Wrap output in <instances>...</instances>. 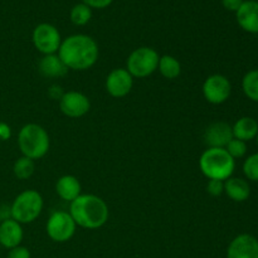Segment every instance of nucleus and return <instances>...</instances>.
Here are the masks:
<instances>
[{
  "label": "nucleus",
  "instance_id": "9",
  "mask_svg": "<svg viewBox=\"0 0 258 258\" xmlns=\"http://www.w3.org/2000/svg\"><path fill=\"white\" fill-rule=\"evenodd\" d=\"M232 85L228 78L223 75H212L204 81V98L212 105H222L229 98Z\"/></svg>",
  "mask_w": 258,
  "mask_h": 258
},
{
  "label": "nucleus",
  "instance_id": "27",
  "mask_svg": "<svg viewBox=\"0 0 258 258\" xmlns=\"http://www.w3.org/2000/svg\"><path fill=\"white\" fill-rule=\"evenodd\" d=\"M8 258H30V252L27 247L18 246L9 249Z\"/></svg>",
  "mask_w": 258,
  "mask_h": 258
},
{
  "label": "nucleus",
  "instance_id": "25",
  "mask_svg": "<svg viewBox=\"0 0 258 258\" xmlns=\"http://www.w3.org/2000/svg\"><path fill=\"white\" fill-rule=\"evenodd\" d=\"M227 153L232 156L233 159H241L246 155L247 153V145L244 141L238 140V139H232L228 143V145L224 148Z\"/></svg>",
  "mask_w": 258,
  "mask_h": 258
},
{
  "label": "nucleus",
  "instance_id": "24",
  "mask_svg": "<svg viewBox=\"0 0 258 258\" xmlns=\"http://www.w3.org/2000/svg\"><path fill=\"white\" fill-rule=\"evenodd\" d=\"M243 173L248 180L258 181V153L252 154L244 160Z\"/></svg>",
  "mask_w": 258,
  "mask_h": 258
},
{
  "label": "nucleus",
  "instance_id": "2",
  "mask_svg": "<svg viewBox=\"0 0 258 258\" xmlns=\"http://www.w3.org/2000/svg\"><path fill=\"white\" fill-rule=\"evenodd\" d=\"M77 226L86 229H97L108 221V207L102 198L93 194H81L71 202L70 212Z\"/></svg>",
  "mask_w": 258,
  "mask_h": 258
},
{
  "label": "nucleus",
  "instance_id": "3",
  "mask_svg": "<svg viewBox=\"0 0 258 258\" xmlns=\"http://www.w3.org/2000/svg\"><path fill=\"white\" fill-rule=\"evenodd\" d=\"M199 168L208 179L224 181L233 174L236 161L224 148H208L199 159Z\"/></svg>",
  "mask_w": 258,
  "mask_h": 258
},
{
  "label": "nucleus",
  "instance_id": "18",
  "mask_svg": "<svg viewBox=\"0 0 258 258\" xmlns=\"http://www.w3.org/2000/svg\"><path fill=\"white\" fill-rule=\"evenodd\" d=\"M224 193L233 202L241 203V202L247 201L249 198L251 186H249L248 181L244 180V179L231 176L227 180H224Z\"/></svg>",
  "mask_w": 258,
  "mask_h": 258
},
{
  "label": "nucleus",
  "instance_id": "1",
  "mask_svg": "<svg viewBox=\"0 0 258 258\" xmlns=\"http://www.w3.org/2000/svg\"><path fill=\"white\" fill-rule=\"evenodd\" d=\"M58 55L68 70L86 71L98 59V45L86 34H73L60 43Z\"/></svg>",
  "mask_w": 258,
  "mask_h": 258
},
{
  "label": "nucleus",
  "instance_id": "13",
  "mask_svg": "<svg viewBox=\"0 0 258 258\" xmlns=\"http://www.w3.org/2000/svg\"><path fill=\"white\" fill-rule=\"evenodd\" d=\"M232 139V126L224 121L212 122L204 131V141L208 148H226Z\"/></svg>",
  "mask_w": 258,
  "mask_h": 258
},
{
  "label": "nucleus",
  "instance_id": "16",
  "mask_svg": "<svg viewBox=\"0 0 258 258\" xmlns=\"http://www.w3.org/2000/svg\"><path fill=\"white\" fill-rule=\"evenodd\" d=\"M38 70L47 78H60L68 72V68L58 54L43 55L38 63Z\"/></svg>",
  "mask_w": 258,
  "mask_h": 258
},
{
  "label": "nucleus",
  "instance_id": "23",
  "mask_svg": "<svg viewBox=\"0 0 258 258\" xmlns=\"http://www.w3.org/2000/svg\"><path fill=\"white\" fill-rule=\"evenodd\" d=\"M71 22L75 25H78V27H82V25H86L92 18V9L90 7H87L83 3H80V4H76L75 7L71 9L70 13Z\"/></svg>",
  "mask_w": 258,
  "mask_h": 258
},
{
  "label": "nucleus",
  "instance_id": "29",
  "mask_svg": "<svg viewBox=\"0 0 258 258\" xmlns=\"http://www.w3.org/2000/svg\"><path fill=\"white\" fill-rule=\"evenodd\" d=\"M243 2L244 0H222V5L224 7V9L236 13L243 4Z\"/></svg>",
  "mask_w": 258,
  "mask_h": 258
},
{
  "label": "nucleus",
  "instance_id": "33",
  "mask_svg": "<svg viewBox=\"0 0 258 258\" xmlns=\"http://www.w3.org/2000/svg\"><path fill=\"white\" fill-rule=\"evenodd\" d=\"M257 2H258V0H257Z\"/></svg>",
  "mask_w": 258,
  "mask_h": 258
},
{
  "label": "nucleus",
  "instance_id": "11",
  "mask_svg": "<svg viewBox=\"0 0 258 258\" xmlns=\"http://www.w3.org/2000/svg\"><path fill=\"white\" fill-rule=\"evenodd\" d=\"M133 76L126 68H116L108 73L106 78V90L112 97L121 98L131 92L134 86Z\"/></svg>",
  "mask_w": 258,
  "mask_h": 258
},
{
  "label": "nucleus",
  "instance_id": "6",
  "mask_svg": "<svg viewBox=\"0 0 258 258\" xmlns=\"http://www.w3.org/2000/svg\"><path fill=\"white\" fill-rule=\"evenodd\" d=\"M159 59L160 57L155 49L150 47H140L128 55L126 70L133 77H149L158 70Z\"/></svg>",
  "mask_w": 258,
  "mask_h": 258
},
{
  "label": "nucleus",
  "instance_id": "32",
  "mask_svg": "<svg viewBox=\"0 0 258 258\" xmlns=\"http://www.w3.org/2000/svg\"><path fill=\"white\" fill-rule=\"evenodd\" d=\"M256 141H257V145H258V133H257V135H256Z\"/></svg>",
  "mask_w": 258,
  "mask_h": 258
},
{
  "label": "nucleus",
  "instance_id": "7",
  "mask_svg": "<svg viewBox=\"0 0 258 258\" xmlns=\"http://www.w3.org/2000/svg\"><path fill=\"white\" fill-rule=\"evenodd\" d=\"M76 227L77 224L68 212H53L47 222V234L52 241L64 243L75 236Z\"/></svg>",
  "mask_w": 258,
  "mask_h": 258
},
{
  "label": "nucleus",
  "instance_id": "26",
  "mask_svg": "<svg viewBox=\"0 0 258 258\" xmlns=\"http://www.w3.org/2000/svg\"><path fill=\"white\" fill-rule=\"evenodd\" d=\"M207 191L212 197H219L224 193V181L217 179H209L207 184Z\"/></svg>",
  "mask_w": 258,
  "mask_h": 258
},
{
  "label": "nucleus",
  "instance_id": "19",
  "mask_svg": "<svg viewBox=\"0 0 258 258\" xmlns=\"http://www.w3.org/2000/svg\"><path fill=\"white\" fill-rule=\"evenodd\" d=\"M232 131H233V138L238 139V140L251 141L256 139L258 133V122L253 117L249 116H244L239 120L236 121L233 126H232Z\"/></svg>",
  "mask_w": 258,
  "mask_h": 258
},
{
  "label": "nucleus",
  "instance_id": "28",
  "mask_svg": "<svg viewBox=\"0 0 258 258\" xmlns=\"http://www.w3.org/2000/svg\"><path fill=\"white\" fill-rule=\"evenodd\" d=\"M113 0H82L83 4L90 7L91 9H105L112 4Z\"/></svg>",
  "mask_w": 258,
  "mask_h": 258
},
{
  "label": "nucleus",
  "instance_id": "8",
  "mask_svg": "<svg viewBox=\"0 0 258 258\" xmlns=\"http://www.w3.org/2000/svg\"><path fill=\"white\" fill-rule=\"evenodd\" d=\"M32 39L34 47L43 55L55 54L59 50L60 43H62L59 30L54 25L48 24V23H42L34 28Z\"/></svg>",
  "mask_w": 258,
  "mask_h": 258
},
{
  "label": "nucleus",
  "instance_id": "21",
  "mask_svg": "<svg viewBox=\"0 0 258 258\" xmlns=\"http://www.w3.org/2000/svg\"><path fill=\"white\" fill-rule=\"evenodd\" d=\"M242 90L249 100L258 102V70H252L244 75L242 80Z\"/></svg>",
  "mask_w": 258,
  "mask_h": 258
},
{
  "label": "nucleus",
  "instance_id": "17",
  "mask_svg": "<svg viewBox=\"0 0 258 258\" xmlns=\"http://www.w3.org/2000/svg\"><path fill=\"white\" fill-rule=\"evenodd\" d=\"M81 190H82V186H81L80 180L73 175L60 176L55 184V191L58 197L62 201L70 202V203L81 196Z\"/></svg>",
  "mask_w": 258,
  "mask_h": 258
},
{
  "label": "nucleus",
  "instance_id": "20",
  "mask_svg": "<svg viewBox=\"0 0 258 258\" xmlns=\"http://www.w3.org/2000/svg\"><path fill=\"white\" fill-rule=\"evenodd\" d=\"M158 70L161 73V76L165 77L166 80H175L180 75L181 66L180 62L175 57L165 54L163 57H160V59H159Z\"/></svg>",
  "mask_w": 258,
  "mask_h": 258
},
{
  "label": "nucleus",
  "instance_id": "14",
  "mask_svg": "<svg viewBox=\"0 0 258 258\" xmlns=\"http://www.w3.org/2000/svg\"><path fill=\"white\" fill-rule=\"evenodd\" d=\"M237 23L247 33L258 34V2L246 0L236 12Z\"/></svg>",
  "mask_w": 258,
  "mask_h": 258
},
{
  "label": "nucleus",
  "instance_id": "5",
  "mask_svg": "<svg viewBox=\"0 0 258 258\" xmlns=\"http://www.w3.org/2000/svg\"><path fill=\"white\" fill-rule=\"evenodd\" d=\"M43 211V198L37 190L28 189L18 194L10 207V217L20 224L34 222Z\"/></svg>",
  "mask_w": 258,
  "mask_h": 258
},
{
  "label": "nucleus",
  "instance_id": "4",
  "mask_svg": "<svg viewBox=\"0 0 258 258\" xmlns=\"http://www.w3.org/2000/svg\"><path fill=\"white\" fill-rule=\"evenodd\" d=\"M49 135L47 131L37 123H27L18 134V146L23 156L38 160L45 156L49 150Z\"/></svg>",
  "mask_w": 258,
  "mask_h": 258
},
{
  "label": "nucleus",
  "instance_id": "31",
  "mask_svg": "<svg viewBox=\"0 0 258 258\" xmlns=\"http://www.w3.org/2000/svg\"><path fill=\"white\" fill-rule=\"evenodd\" d=\"M12 136V130L9 125L4 122H0V141H5Z\"/></svg>",
  "mask_w": 258,
  "mask_h": 258
},
{
  "label": "nucleus",
  "instance_id": "22",
  "mask_svg": "<svg viewBox=\"0 0 258 258\" xmlns=\"http://www.w3.org/2000/svg\"><path fill=\"white\" fill-rule=\"evenodd\" d=\"M34 160L27 158V156H22V158L17 159V161L14 163V166H13L14 175L18 179H20V180H27V179H29L34 174Z\"/></svg>",
  "mask_w": 258,
  "mask_h": 258
},
{
  "label": "nucleus",
  "instance_id": "15",
  "mask_svg": "<svg viewBox=\"0 0 258 258\" xmlns=\"http://www.w3.org/2000/svg\"><path fill=\"white\" fill-rule=\"evenodd\" d=\"M22 224L13 218H8L0 223V244L8 249L20 246L23 241Z\"/></svg>",
  "mask_w": 258,
  "mask_h": 258
},
{
  "label": "nucleus",
  "instance_id": "30",
  "mask_svg": "<svg viewBox=\"0 0 258 258\" xmlns=\"http://www.w3.org/2000/svg\"><path fill=\"white\" fill-rule=\"evenodd\" d=\"M48 95H49L53 100L59 101L60 97L64 95V92L62 91V87H60V86L53 85V86H50L49 90H48Z\"/></svg>",
  "mask_w": 258,
  "mask_h": 258
},
{
  "label": "nucleus",
  "instance_id": "10",
  "mask_svg": "<svg viewBox=\"0 0 258 258\" xmlns=\"http://www.w3.org/2000/svg\"><path fill=\"white\" fill-rule=\"evenodd\" d=\"M59 108L63 115L71 118H78L88 113L91 102L88 97L77 91H68L59 100Z\"/></svg>",
  "mask_w": 258,
  "mask_h": 258
},
{
  "label": "nucleus",
  "instance_id": "12",
  "mask_svg": "<svg viewBox=\"0 0 258 258\" xmlns=\"http://www.w3.org/2000/svg\"><path fill=\"white\" fill-rule=\"evenodd\" d=\"M227 258H258V239L248 233L239 234L229 243Z\"/></svg>",
  "mask_w": 258,
  "mask_h": 258
}]
</instances>
